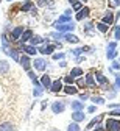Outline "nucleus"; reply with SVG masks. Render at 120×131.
<instances>
[{
    "mask_svg": "<svg viewBox=\"0 0 120 131\" xmlns=\"http://www.w3.org/2000/svg\"><path fill=\"white\" fill-rule=\"evenodd\" d=\"M41 106H42V109H45V106H47V100H44V102H42V105H41Z\"/></svg>",
    "mask_w": 120,
    "mask_h": 131,
    "instance_id": "nucleus-53",
    "label": "nucleus"
},
{
    "mask_svg": "<svg viewBox=\"0 0 120 131\" xmlns=\"http://www.w3.org/2000/svg\"><path fill=\"white\" fill-rule=\"evenodd\" d=\"M67 2L70 3V5H73V3H77V2H78V0H67Z\"/></svg>",
    "mask_w": 120,
    "mask_h": 131,
    "instance_id": "nucleus-55",
    "label": "nucleus"
},
{
    "mask_svg": "<svg viewBox=\"0 0 120 131\" xmlns=\"http://www.w3.org/2000/svg\"><path fill=\"white\" fill-rule=\"evenodd\" d=\"M105 129L106 131H120V120L115 117H109L105 123Z\"/></svg>",
    "mask_w": 120,
    "mask_h": 131,
    "instance_id": "nucleus-2",
    "label": "nucleus"
},
{
    "mask_svg": "<svg viewBox=\"0 0 120 131\" xmlns=\"http://www.w3.org/2000/svg\"><path fill=\"white\" fill-rule=\"evenodd\" d=\"M89 98H91V94H89V92L84 91V92L80 94V100H81V102H86V100H89Z\"/></svg>",
    "mask_w": 120,
    "mask_h": 131,
    "instance_id": "nucleus-40",
    "label": "nucleus"
},
{
    "mask_svg": "<svg viewBox=\"0 0 120 131\" xmlns=\"http://www.w3.org/2000/svg\"><path fill=\"white\" fill-rule=\"evenodd\" d=\"M80 2H81V3H86V2H88V0H80Z\"/></svg>",
    "mask_w": 120,
    "mask_h": 131,
    "instance_id": "nucleus-56",
    "label": "nucleus"
},
{
    "mask_svg": "<svg viewBox=\"0 0 120 131\" xmlns=\"http://www.w3.org/2000/svg\"><path fill=\"white\" fill-rule=\"evenodd\" d=\"M112 2H114V5H115V6H118V5H120V0H112Z\"/></svg>",
    "mask_w": 120,
    "mask_h": 131,
    "instance_id": "nucleus-54",
    "label": "nucleus"
},
{
    "mask_svg": "<svg viewBox=\"0 0 120 131\" xmlns=\"http://www.w3.org/2000/svg\"><path fill=\"white\" fill-rule=\"evenodd\" d=\"M95 28H97L100 33H108V30H109V25L103 24V22L100 20V22H97V24H95Z\"/></svg>",
    "mask_w": 120,
    "mask_h": 131,
    "instance_id": "nucleus-30",
    "label": "nucleus"
},
{
    "mask_svg": "<svg viewBox=\"0 0 120 131\" xmlns=\"http://www.w3.org/2000/svg\"><path fill=\"white\" fill-rule=\"evenodd\" d=\"M92 131H105V128H103V126H101V123H100V125H97Z\"/></svg>",
    "mask_w": 120,
    "mask_h": 131,
    "instance_id": "nucleus-49",
    "label": "nucleus"
},
{
    "mask_svg": "<svg viewBox=\"0 0 120 131\" xmlns=\"http://www.w3.org/2000/svg\"><path fill=\"white\" fill-rule=\"evenodd\" d=\"M118 116H120V108L111 109V111H109V117H118Z\"/></svg>",
    "mask_w": 120,
    "mask_h": 131,
    "instance_id": "nucleus-41",
    "label": "nucleus"
},
{
    "mask_svg": "<svg viewBox=\"0 0 120 131\" xmlns=\"http://www.w3.org/2000/svg\"><path fill=\"white\" fill-rule=\"evenodd\" d=\"M34 8H36V6H34L33 0H27L25 3H22V5H20V11H22V13H31Z\"/></svg>",
    "mask_w": 120,
    "mask_h": 131,
    "instance_id": "nucleus-21",
    "label": "nucleus"
},
{
    "mask_svg": "<svg viewBox=\"0 0 120 131\" xmlns=\"http://www.w3.org/2000/svg\"><path fill=\"white\" fill-rule=\"evenodd\" d=\"M62 88H64V84H62V80H61V78H58V80H55L53 83H51L50 92H53V94H59Z\"/></svg>",
    "mask_w": 120,
    "mask_h": 131,
    "instance_id": "nucleus-14",
    "label": "nucleus"
},
{
    "mask_svg": "<svg viewBox=\"0 0 120 131\" xmlns=\"http://www.w3.org/2000/svg\"><path fill=\"white\" fill-rule=\"evenodd\" d=\"M62 83H66V84H75V78L72 75H67V77L62 78Z\"/></svg>",
    "mask_w": 120,
    "mask_h": 131,
    "instance_id": "nucleus-36",
    "label": "nucleus"
},
{
    "mask_svg": "<svg viewBox=\"0 0 120 131\" xmlns=\"http://www.w3.org/2000/svg\"><path fill=\"white\" fill-rule=\"evenodd\" d=\"M64 109H66V103L64 102L56 100V102L51 103V112H53V114H62Z\"/></svg>",
    "mask_w": 120,
    "mask_h": 131,
    "instance_id": "nucleus-10",
    "label": "nucleus"
},
{
    "mask_svg": "<svg viewBox=\"0 0 120 131\" xmlns=\"http://www.w3.org/2000/svg\"><path fill=\"white\" fill-rule=\"evenodd\" d=\"M70 106H72L73 111H83V109H84V103H83L81 100H73Z\"/></svg>",
    "mask_w": 120,
    "mask_h": 131,
    "instance_id": "nucleus-27",
    "label": "nucleus"
},
{
    "mask_svg": "<svg viewBox=\"0 0 120 131\" xmlns=\"http://www.w3.org/2000/svg\"><path fill=\"white\" fill-rule=\"evenodd\" d=\"M86 88H91V89H95L97 88V81H95V77H94V72H89V73H86Z\"/></svg>",
    "mask_w": 120,
    "mask_h": 131,
    "instance_id": "nucleus-11",
    "label": "nucleus"
},
{
    "mask_svg": "<svg viewBox=\"0 0 120 131\" xmlns=\"http://www.w3.org/2000/svg\"><path fill=\"white\" fill-rule=\"evenodd\" d=\"M117 56V41H112L108 44V48H106V58L109 61H114Z\"/></svg>",
    "mask_w": 120,
    "mask_h": 131,
    "instance_id": "nucleus-3",
    "label": "nucleus"
},
{
    "mask_svg": "<svg viewBox=\"0 0 120 131\" xmlns=\"http://www.w3.org/2000/svg\"><path fill=\"white\" fill-rule=\"evenodd\" d=\"M108 108H109V109H117V108H120V103H109Z\"/></svg>",
    "mask_w": 120,
    "mask_h": 131,
    "instance_id": "nucleus-47",
    "label": "nucleus"
},
{
    "mask_svg": "<svg viewBox=\"0 0 120 131\" xmlns=\"http://www.w3.org/2000/svg\"><path fill=\"white\" fill-rule=\"evenodd\" d=\"M112 33H114V39L115 41H120V25H114Z\"/></svg>",
    "mask_w": 120,
    "mask_h": 131,
    "instance_id": "nucleus-35",
    "label": "nucleus"
},
{
    "mask_svg": "<svg viewBox=\"0 0 120 131\" xmlns=\"http://www.w3.org/2000/svg\"><path fill=\"white\" fill-rule=\"evenodd\" d=\"M38 6L39 8H51L53 6V0H38Z\"/></svg>",
    "mask_w": 120,
    "mask_h": 131,
    "instance_id": "nucleus-31",
    "label": "nucleus"
},
{
    "mask_svg": "<svg viewBox=\"0 0 120 131\" xmlns=\"http://www.w3.org/2000/svg\"><path fill=\"white\" fill-rule=\"evenodd\" d=\"M41 84H42V88L45 89V91H50V88H51V83H53V81H51V78H50V75H47V73H44L42 77H41Z\"/></svg>",
    "mask_w": 120,
    "mask_h": 131,
    "instance_id": "nucleus-15",
    "label": "nucleus"
},
{
    "mask_svg": "<svg viewBox=\"0 0 120 131\" xmlns=\"http://www.w3.org/2000/svg\"><path fill=\"white\" fill-rule=\"evenodd\" d=\"M70 22H73L70 16L62 14V16H59V17H58V20H55V24H53V25H62V24H70Z\"/></svg>",
    "mask_w": 120,
    "mask_h": 131,
    "instance_id": "nucleus-23",
    "label": "nucleus"
},
{
    "mask_svg": "<svg viewBox=\"0 0 120 131\" xmlns=\"http://www.w3.org/2000/svg\"><path fill=\"white\" fill-rule=\"evenodd\" d=\"M0 2H2V0H0Z\"/></svg>",
    "mask_w": 120,
    "mask_h": 131,
    "instance_id": "nucleus-60",
    "label": "nucleus"
},
{
    "mask_svg": "<svg viewBox=\"0 0 120 131\" xmlns=\"http://www.w3.org/2000/svg\"><path fill=\"white\" fill-rule=\"evenodd\" d=\"M19 64L22 66V69L25 70V72H28V70H31V66H33V61H31V58L28 56V55H20V59H19Z\"/></svg>",
    "mask_w": 120,
    "mask_h": 131,
    "instance_id": "nucleus-5",
    "label": "nucleus"
},
{
    "mask_svg": "<svg viewBox=\"0 0 120 131\" xmlns=\"http://www.w3.org/2000/svg\"><path fill=\"white\" fill-rule=\"evenodd\" d=\"M101 22H103V24H106V25H109V27L114 25V24H115V14H114L111 9L106 11L105 16H103V19H101Z\"/></svg>",
    "mask_w": 120,
    "mask_h": 131,
    "instance_id": "nucleus-9",
    "label": "nucleus"
},
{
    "mask_svg": "<svg viewBox=\"0 0 120 131\" xmlns=\"http://www.w3.org/2000/svg\"><path fill=\"white\" fill-rule=\"evenodd\" d=\"M48 131H58V129H48Z\"/></svg>",
    "mask_w": 120,
    "mask_h": 131,
    "instance_id": "nucleus-57",
    "label": "nucleus"
},
{
    "mask_svg": "<svg viewBox=\"0 0 120 131\" xmlns=\"http://www.w3.org/2000/svg\"><path fill=\"white\" fill-rule=\"evenodd\" d=\"M11 70V66L6 59H0V75H8Z\"/></svg>",
    "mask_w": 120,
    "mask_h": 131,
    "instance_id": "nucleus-17",
    "label": "nucleus"
},
{
    "mask_svg": "<svg viewBox=\"0 0 120 131\" xmlns=\"http://www.w3.org/2000/svg\"><path fill=\"white\" fill-rule=\"evenodd\" d=\"M84 59H86V58H84V56H83V55H80V56H77V58H75V61H77V62H78V64H80V62H83V61H84Z\"/></svg>",
    "mask_w": 120,
    "mask_h": 131,
    "instance_id": "nucleus-48",
    "label": "nucleus"
},
{
    "mask_svg": "<svg viewBox=\"0 0 120 131\" xmlns=\"http://www.w3.org/2000/svg\"><path fill=\"white\" fill-rule=\"evenodd\" d=\"M64 35H66V33H59V31H51V33H48V36L51 39H55V41H62L64 39Z\"/></svg>",
    "mask_w": 120,
    "mask_h": 131,
    "instance_id": "nucleus-29",
    "label": "nucleus"
},
{
    "mask_svg": "<svg viewBox=\"0 0 120 131\" xmlns=\"http://www.w3.org/2000/svg\"><path fill=\"white\" fill-rule=\"evenodd\" d=\"M81 52H83V53H92L94 48H91V47H88V45H84V47H81Z\"/></svg>",
    "mask_w": 120,
    "mask_h": 131,
    "instance_id": "nucleus-44",
    "label": "nucleus"
},
{
    "mask_svg": "<svg viewBox=\"0 0 120 131\" xmlns=\"http://www.w3.org/2000/svg\"><path fill=\"white\" fill-rule=\"evenodd\" d=\"M6 2H14V0H6Z\"/></svg>",
    "mask_w": 120,
    "mask_h": 131,
    "instance_id": "nucleus-58",
    "label": "nucleus"
},
{
    "mask_svg": "<svg viewBox=\"0 0 120 131\" xmlns=\"http://www.w3.org/2000/svg\"><path fill=\"white\" fill-rule=\"evenodd\" d=\"M64 14H66V16H70V14H72V8H69V9H66V11H64Z\"/></svg>",
    "mask_w": 120,
    "mask_h": 131,
    "instance_id": "nucleus-52",
    "label": "nucleus"
},
{
    "mask_svg": "<svg viewBox=\"0 0 120 131\" xmlns=\"http://www.w3.org/2000/svg\"><path fill=\"white\" fill-rule=\"evenodd\" d=\"M91 100H92L94 105H103V103H105V98L100 97V95H94V97H91Z\"/></svg>",
    "mask_w": 120,
    "mask_h": 131,
    "instance_id": "nucleus-33",
    "label": "nucleus"
},
{
    "mask_svg": "<svg viewBox=\"0 0 120 131\" xmlns=\"http://www.w3.org/2000/svg\"><path fill=\"white\" fill-rule=\"evenodd\" d=\"M83 9V3L80 2V0H78V2L77 3H73L72 5V11H75V13H78V11H81Z\"/></svg>",
    "mask_w": 120,
    "mask_h": 131,
    "instance_id": "nucleus-39",
    "label": "nucleus"
},
{
    "mask_svg": "<svg viewBox=\"0 0 120 131\" xmlns=\"http://www.w3.org/2000/svg\"><path fill=\"white\" fill-rule=\"evenodd\" d=\"M67 131H80V123H77V122H72L70 125L67 126Z\"/></svg>",
    "mask_w": 120,
    "mask_h": 131,
    "instance_id": "nucleus-37",
    "label": "nucleus"
},
{
    "mask_svg": "<svg viewBox=\"0 0 120 131\" xmlns=\"http://www.w3.org/2000/svg\"><path fill=\"white\" fill-rule=\"evenodd\" d=\"M0 131H14V125L11 122H2L0 123Z\"/></svg>",
    "mask_w": 120,
    "mask_h": 131,
    "instance_id": "nucleus-28",
    "label": "nucleus"
},
{
    "mask_svg": "<svg viewBox=\"0 0 120 131\" xmlns=\"http://www.w3.org/2000/svg\"><path fill=\"white\" fill-rule=\"evenodd\" d=\"M66 66H67V61H59V67H66Z\"/></svg>",
    "mask_w": 120,
    "mask_h": 131,
    "instance_id": "nucleus-51",
    "label": "nucleus"
},
{
    "mask_svg": "<svg viewBox=\"0 0 120 131\" xmlns=\"http://www.w3.org/2000/svg\"><path fill=\"white\" fill-rule=\"evenodd\" d=\"M44 88H42V84H39V86H34V89H33V95L36 97V98H39V97H42V94H44Z\"/></svg>",
    "mask_w": 120,
    "mask_h": 131,
    "instance_id": "nucleus-32",
    "label": "nucleus"
},
{
    "mask_svg": "<svg viewBox=\"0 0 120 131\" xmlns=\"http://www.w3.org/2000/svg\"><path fill=\"white\" fill-rule=\"evenodd\" d=\"M83 30H84V33H86L88 36H94V35H95V24L91 22V20H89V22H86Z\"/></svg>",
    "mask_w": 120,
    "mask_h": 131,
    "instance_id": "nucleus-18",
    "label": "nucleus"
},
{
    "mask_svg": "<svg viewBox=\"0 0 120 131\" xmlns=\"http://www.w3.org/2000/svg\"><path fill=\"white\" fill-rule=\"evenodd\" d=\"M70 53H72L75 58H77V56H80V55L83 53V52H81V47H80V48H72V50H70Z\"/></svg>",
    "mask_w": 120,
    "mask_h": 131,
    "instance_id": "nucleus-42",
    "label": "nucleus"
},
{
    "mask_svg": "<svg viewBox=\"0 0 120 131\" xmlns=\"http://www.w3.org/2000/svg\"><path fill=\"white\" fill-rule=\"evenodd\" d=\"M30 44H31V45H34V47H38V45L44 44V38H42V36H39V35H33V38L30 39Z\"/></svg>",
    "mask_w": 120,
    "mask_h": 131,
    "instance_id": "nucleus-24",
    "label": "nucleus"
},
{
    "mask_svg": "<svg viewBox=\"0 0 120 131\" xmlns=\"http://www.w3.org/2000/svg\"><path fill=\"white\" fill-rule=\"evenodd\" d=\"M75 83H77V84H75L77 88H80V89H86V81H84V78H83V77L77 78V80H75Z\"/></svg>",
    "mask_w": 120,
    "mask_h": 131,
    "instance_id": "nucleus-34",
    "label": "nucleus"
},
{
    "mask_svg": "<svg viewBox=\"0 0 120 131\" xmlns=\"http://www.w3.org/2000/svg\"><path fill=\"white\" fill-rule=\"evenodd\" d=\"M97 111V105H91L89 108H88V112H91V114H94Z\"/></svg>",
    "mask_w": 120,
    "mask_h": 131,
    "instance_id": "nucleus-46",
    "label": "nucleus"
},
{
    "mask_svg": "<svg viewBox=\"0 0 120 131\" xmlns=\"http://www.w3.org/2000/svg\"><path fill=\"white\" fill-rule=\"evenodd\" d=\"M20 52H24L28 56H34L38 53V47H34L31 44H24V45H20Z\"/></svg>",
    "mask_w": 120,
    "mask_h": 131,
    "instance_id": "nucleus-8",
    "label": "nucleus"
},
{
    "mask_svg": "<svg viewBox=\"0 0 120 131\" xmlns=\"http://www.w3.org/2000/svg\"><path fill=\"white\" fill-rule=\"evenodd\" d=\"M115 88L120 89V75L118 73H115Z\"/></svg>",
    "mask_w": 120,
    "mask_h": 131,
    "instance_id": "nucleus-45",
    "label": "nucleus"
},
{
    "mask_svg": "<svg viewBox=\"0 0 120 131\" xmlns=\"http://www.w3.org/2000/svg\"><path fill=\"white\" fill-rule=\"evenodd\" d=\"M25 31V28H24V25H17V27H14L13 30H11V35H9V39L13 41V42H17L20 39V36H22V33Z\"/></svg>",
    "mask_w": 120,
    "mask_h": 131,
    "instance_id": "nucleus-4",
    "label": "nucleus"
},
{
    "mask_svg": "<svg viewBox=\"0 0 120 131\" xmlns=\"http://www.w3.org/2000/svg\"><path fill=\"white\" fill-rule=\"evenodd\" d=\"M83 73H84V70L81 69V67H78V66H77V67H73L72 70H70V73H69V75H72L75 80L77 78H80V77H83Z\"/></svg>",
    "mask_w": 120,
    "mask_h": 131,
    "instance_id": "nucleus-26",
    "label": "nucleus"
},
{
    "mask_svg": "<svg viewBox=\"0 0 120 131\" xmlns=\"http://www.w3.org/2000/svg\"><path fill=\"white\" fill-rule=\"evenodd\" d=\"M109 98H114L115 97V89H112V91H109V95H108Z\"/></svg>",
    "mask_w": 120,
    "mask_h": 131,
    "instance_id": "nucleus-50",
    "label": "nucleus"
},
{
    "mask_svg": "<svg viewBox=\"0 0 120 131\" xmlns=\"http://www.w3.org/2000/svg\"><path fill=\"white\" fill-rule=\"evenodd\" d=\"M75 24L73 22H70V24H62V25H55V28H56V31H59V33H72V31H75Z\"/></svg>",
    "mask_w": 120,
    "mask_h": 131,
    "instance_id": "nucleus-7",
    "label": "nucleus"
},
{
    "mask_svg": "<svg viewBox=\"0 0 120 131\" xmlns=\"http://www.w3.org/2000/svg\"><path fill=\"white\" fill-rule=\"evenodd\" d=\"M111 69L112 70H120V62L118 61H112L111 62Z\"/></svg>",
    "mask_w": 120,
    "mask_h": 131,
    "instance_id": "nucleus-43",
    "label": "nucleus"
},
{
    "mask_svg": "<svg viewBox=\"0 0 120 131\" xmlns=\"http://www.w3.org/2000/svg\"><path fill=\"white\" fill-rule=\"evenodd\" d=\"M118 62H120V58H118Z\"/></svg>",
    "mask_w": 120,
    "mask_h": 131,
    "instance_id": "nucleus-59",
    "label": "nucleus"
},
{
    "mask_svg": "<svg viewBox=\"0 0 120 131\" xmlns=\"http://www.w3.org/2000/svg\"><path fill=\"white\" fill-rule=\"evenodd\" d=\"M94 77H95V81H97V86H100L101 89H105V91H108L109 89V80L103 75L100 70L98 72H95L94 73Z\"/></svg>",
    "mask_w": 120,
    "mask_h": 131,
    "instance_id": "nucleus-1",
    "label": "nucleus"
},
{
    "mask_svg": "<svg viewBox=\"0 0 120 131\" xmlns=\"http://www.w3.org/2000/svg\"><path fill=\"white\" fill-rule=\"evenodd\" d=\"M51 58H53L55 61H62V59L66 58V55H64L62 52H59V53H53V55H51Z\"/></svg>",
    "mask_w": 120,
    "mask_h": 131,
    "instance_id": "nucleus-38",
    "label": "nucleus"
},
{
    "mask_svg": "<svg viewBox=\"0 0 120 131\" xmlns=\"http://www.w3.org/2000/svg\"><path fill=\"white\" fill-rule=\"evenodd\" d=\"M62 92L67 94V95H77V94H78V88H77L75 84H66V86L62 88Z\"/></svg>",
    "mask_w": 120,
    "mask_h": 131,
    "instance_id": "nucleus-19",
    "label": "nucleus"
},
{
    "mask_svg": "<svg viewBox=\"0 0 120 131\" xmlns=\"http://www.w3.org/2000/svg\"><path fill=\"white\" fill-rule=\"evenodd\" d=\"M89 16H91V8H88V6H83V9L77 13V16H75V20H84L86 17H89Z\"/></svg>",
    "mask_w": 120,
    "mask_h": 131,
    "instance_id": "nucleus-13",
    "label": "nucleus"
},
{
    "mask_svg": "<svg viewBox=\"0 0 120 131\" xmlns=\"http://www.w3.org/2000/svg\"><path fill=\"white\" fill-rule=\"evenodd\" d=\"M64 41L69 42V44H78L80 42V38L75 36L73 33H66V35H64Z\"/></svg>",
    "mask_w": 120,
    "mask_h": 131,
    "instance_id": "nucleus-22",
    "label": "nucleus"
},
{
    "mask_svg": "<svg viewBox=\"0 0 120 131\" xmlns=\"http://www.w3.org/2000/svg\"><path fill=\"white\" fill-rule=\"evenodd\" d=\"M72 120L77 122V123L84 122V120H86V114H84V111H73V112H72Z\"/></svg>",
    "mask_w": 120,
    "mask_h": 131,
    "instance_id": "nucleus-16",
    "label": "nucleus"
},
{
    "mask_svg": "<svg viewBox=\"0 0 120 131\" xmlns=\"http://www.w3.org/2000/svg\"><path fill=\"white\" fill-rule=\"evenodd\" d=\"M33 67H34L36 72H44L47 69V61L44 58H36L33 61Z\"/></svg>",
    "mask_w": 120,
    "mask_h": 131,
    "instance_id": "nucleus-6",
    "label": "nucleus"
},
{
    "mask_svg": "<svg viewBox=\"0 0 120 131\" xmlns=\"http://www.w3.org/2000/svg\"><path fill=\"white\" fill-rule=\"evenodd\" d=\"M19 50H20V48H13V47H11V50H9L8 56H11L14 61L19 62V59H20V53H19Z\"/></svg>",
    "mask_w": 120,
    "mask_h": 131,
    "instance_id": "nucleus-25",
    "label": "nucleus"
},
{
    "mask_svg": "<svg viewBox=\"0 0 120 131\" xmlns=\"http://www.w3.org/2000/svg\"><path fill=\"white\" fill-rule=\"evenodd\" d=\"M33 35H34V33H33L30 28H25V31L22 33V36H20V39H19V44H20V45H24V44L30 42V39L33 38Z\"/></svg>",
    "mask_w": 120,
    "mask_h": 131,
    "instance_id": "nucleus-12",
    "label": "nucleus"
},
{
    "mask_svg": "<svg viewBox=\"0 0 120 131\" xmlns=\"http://www.w3.org/2000/svg\"><path fill=\"white\" fill-rule=\"evenodd\" d=\"M103 117H105V116H103V114H98V116L97 117H94L88 125H86V128H88V129H92L94 126H97V125H100L101 123V120H103Z\"/></svg>",
    "mask_w": 120,
    "mask_h": 131,
    "instance_id": "nucleus-20",
    "label": "nucleus"
}]
</instances>
